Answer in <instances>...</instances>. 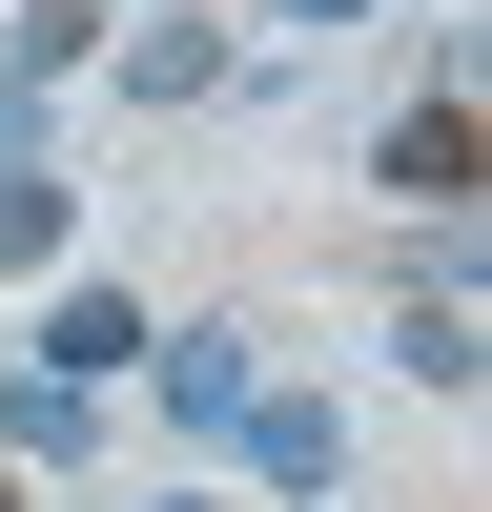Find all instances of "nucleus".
Returning <instances> with one entry per match:
<instances>
[{"instance_id": "obj_9", "label": "nucleus", "mask_w": 492, "mask_h": 512, "mask_svg": "<svg viewBox=\"0 0 492 512\" xmlns=\"http://www.w3.org/2000/svg\"><path fill=\"white\" fill-rule=\"evenodd\" d=\"M267 21H369V0H267Z\"/></svg>"}, {"instance_id": "obj_10", "label": "nucleus", "mask_w": 492, "mask_h": 512, "mask_svg": "<svg viewBox=\"0 0 492 512\" xmlns=\"http://www.w3.org/2000/svg\"><path fill=\"white\" fill-rule=\"evenodd\" d=\"M0 512H41V492H21V472H0Z\"/></svg>"}, {"instance_id": "obj_11", "label": "nucleus", "mask_w": 492, "mask_h": 512, "mask_svg": "<svg viewBox=\"0 0 492 512\" xmlns=\"http://www.w3.org/2000/svg\"><path fill=\"white\" fill-rule=\"evenodd\" d=\"M185 512H205V492H185Z\"/></svg>"}, {"instance_id": "obj_4", "label": "nucleus", "mask_w": 492, "mask_h": 512, "mask_svg": "<svg viewBox=\"0 0 492 512\" xmlns=\"http://www.w3.org/2000/svg\"><path fill=\"white\" fill-rule=\"evenodd\" d=\"M82 431H103V390H62V369H0V472H62Z\"/></svg>"}, {"instance_id": "obj_7", "label": "nucleus", "mask_w": 492, "mask_h": 512, "mask_svg": "<svg viewBox=\"0 0 492 512\" xmlns=\"http://www.w3.org/2000/svg\"><path fill=\"white\" fill-rule=\"evenodd\" d=\"M390 369H410V390H472V369H492V349H472V287H410V328H390Z\"/></svg>"}, {"instance_id": "obj_1", "label": "nucleus", "mask_w": 492, "mask_h": 512, "mask_svg": "<svg viewBox=\"0 0 492 512\" xmlns=\"http://www.w3.org/2000/svg\"><path fill=\"white\" fill-rule=\"evenodd\" d=\"M246 472H267V492H349V410H328V390H246Z\"/></svg>"}, {"instance_id": "obj_3", "label": "nucleus", "mask_w": 492, "mask_h": 512, "mask_svg": "<svg viewBox=\"0 0 492 512\" xmlns=\"http://www.w3.org/2000/svg\"><path fill=\"white\" fill-rule=\"evenodd\" d=\"M472 164H492V123H472V82H431V103L390 123V185H410V205H472Z\"/></svg>"}, {"instance_id": "obj_2", "label": "nucleus", "mask_w": 492, "mask_h": 512, "mask_svg": "<svg viewBox=\"0 0 492 512\" xmlns=\"http://www.w3.org/2000/svg\"><path fill=\"white\" fill-rule=\"evenodd\" d=\"M144 349H164V410L226 451V431H246V390H267V349H246V328H144Z\"/></svg>"}, {"instance_id": "obj_6", "label": "nucleus", "mask_w": 492, "mask_h": 512, "mask_svg": "<svg viewBox=\"0 0 492 512\" xmlns=\"http://www.w3.org/2000/svg\"><path fill=\"white\" fill-rule=\"evenodd\" d=\"M62 205H82L62 164H21V144H0V287H21V267H62Z\"/></svg>"}, {"instance_id": "obj_8", "label": "nucleus", "mask_w": 492, "mask_h": 512, "mask_svg": "<svg viewBox=\"0 0 492 512\" xmlns=\"http://www.w3.org/2000/svg\"><path fill=\"white\" fill-rule=\"evenodd\" d=\"M205 82H226V21H144L123 41V103H205Z\"/></svg>"}, {"instance_id": "obj_5", "label": "nucleus", "mask_w": 492, "mask_h": 512, "mask_svg": "<svg viewBox=\"0 0 492 512\" xmlns=\"http://www.w3.org/2000/svg\"><path fill=\"white\" fill-rule=\"evenodd\" d=\"M123 349H144V308H123V287H82V267H62V308H41V369H62V390H103Z\"/></svg>"}]
</instances>
